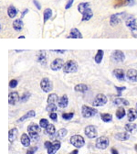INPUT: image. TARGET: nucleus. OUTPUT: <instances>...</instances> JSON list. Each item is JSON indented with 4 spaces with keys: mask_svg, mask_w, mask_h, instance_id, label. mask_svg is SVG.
Returning <instances> with one entry per match:
<instances>
[{
    "mask_svg": "<svg viewBox=\"0 0 137 154\" xmlns=\"http://www.w3.org/2000/svg\"><path fill=\"white\" fill-rule=\"evenodd\" d=\"M19 39H25V36H19Z\"/></svg>",
    "mask_w": 137,
    "mask_h": 154,
    "instance_id": "obj_55",
    "label": "nucleus"
},
{
    "mask_svg": "<svg viewBox=\"0 0 137 154\" xmlns=\"http://www.w3.org/2000/svg\"><path fill=\"white\" fill-rule=\"evenodd\" d=\"M107 102H108V98L105 95H103V94H98L95 96V98H94L92 105L93 107H102L106 105Z\"/></svg>",
    "mask_w": 137,
    "mask_h": 154,
    "instance_id": "obj_7",
    "label": "nucleus"
},
{
    "mask_svg": "<svg viewBox=\"0 0 137 154\" xmlns=\"http://www.w3.org/2000/svg\"><path fill=\"white\" fill-rule=\"evenodd\" d=\"M58 107H61V108H65L68 107V98L66 95L62 96L61 97H59L58 99Z\"/></svg>",
    "mask_w": 137,
    "mask_h": 154,
    "instance_id": "obj_20",
    "label": "nucleus"
},
{
    "mask_svg": "<svg viewBox=\"0 0 137 154\" xmlns=\"http://www.w3.org/2000/svg\"><path fill=\"white\" fill-rule=\"evenodd\" d=\"M84 132H85V135H86L89 139H95L97 137V134H98L96 127L93 126V125L87 126L86 127H85Z\"/></svg>",
    "mask_w": 137,
    "mask_h": 154,
    "instance_id": "obj_11",
    "label": "nucleus"
},
{
    "mask_svg": "<svg viewBox=\"0 0 137 154\" xmlns=\"http://www.w3.org/2000/svg\"><path fill=\"white\" fill-rule=\"evenodd\" d=\"M101 118L103 122L109 123V122H111L113 120V116L111 114H109V113H102L101 115Z\"/></svg>",
    "mask_w": 137,
    "mask_h": 154,
    "instance_id": "obj_36",
    "label": "nucleus"
},
{
    "mask_svg": "<svg viewBox=\"0 0 137 154\" xmlns=\"http://www.w3.org/2000/svg\"><path fill=\"white\" fill-rule=\"evenodd\" d=\"M98 113V110L94 107H88L86 105H84L81 107V114L82 117L85 118H89V117H92L95 115H97Z\"/></svg>",
    "mask_w": 137,
    "mask_h": 154,
    "instance_id": "obj_4",
    "label": "nucleus"
},
{
    "mask_svg": "<svg viewBox=\"0 0 137 154\" xmlns=\"http://www.w3.org/2000/svg\"><path fill=\"white\" fill-rule=\"evenodd\" d=\"M46 110L49 113H52V112H56L57 110V106L55 104H49L46 107Z\"/></svg>",
    "mask_w": 137,
    "mask_h": 154,
    "instance_id": "obj_40",
    "label": "nucleus"
},
{
    "mask_svg": "<svg viewBox=\"0 0 137 154\" xmlns=\"http://www.w3.org/2000/svg\"><path fill=\"white\" fill-rule=\"evenodd\" d=\"M29 12V9H28V8H26V9L22 12V14H21V19H23L24 18V17L26 16V14H27Z\"/></svg>",
    "mask_w": 137,
    "mask_h": 154,
    "instance_id": "obj_51",
    "label": "nucleus"
},
{
    "mask_svg": "<svg viewBox=\"0 0 137 154\" xmlns=\"http://www.w3.org/2000/svg\"><path fill=\"white\" fill-rule=\"evenodd\" d=\"M68 39H82L81 32L76 28H73L70 31V35L68 36Z\"/></svg>",
    "mask_w": 137,
    "mask_h": 154,
    "instance_id": "obj_17",
    "label": "nucleus"
},
{
    "mask_svg": "<svg viewBox=\"0 0 137 154\" xmlns=\"http://www.w3.org/2000/svg\"><path fill=\"white\" fill-rule=\"evenodd\" d=\"M52 51H54V53H65V50H53Z\"/></svg>",
    "mask_w": 137,
    "mask_h": 154,
    "instance_id": "obj_50",
    "label": "nucleus"
},
{
    "mask_svg": "<svg viewBox=\"0 0 137 154\" xmlns=\"http://www.w3.org/2000/svg\"><path fill=\"white\" fill-rule=\"evenodd\" d=\"M51 17H52V10L50 9V8H46L44 10V13H43V21L44 23H46Z\"/></svg>",
    "mask_w": 137,
    "mask_h": 154,
    "instance_id": "obj_35",
    "label": "nucleus"
},
{
    "mask_svg": "<svg viewBox=\"0 0 137 154\" xmlns=\"http://www.w3.org/2000/svg\"><path fill=\"white\" fill-rule=\"evenodd\" d=\"M70 142L72 146L76 148H82L85 145V140L83 139V137L81 135H73L71 137Z\"/></svg>",
    "mask_w": 137,
    "mask_h": 154,
    "instance_id": "obj_6",
    "label": "nucleus"
},
{
    "mask_svg": "<svg viewBox=\"0 0 137 154\" xmlns=\"http://www.w3.org/2000/svg\"><path fill=\"white\" fill-rule=\"evenodd\" d=\"M18 135H19V130L16 127H13L11 128V130H9V132H8V140H9V141L11 143H13L16 138H18Z\"/></svg>",
    "mask_w": 137,
    "mask_h": 154,
    "instance_id": "obj_18",
    "label": "nucleus"
},
{
    "mask_svg": "<svg viewBox=\"0 0 137 154\" xmlns=\"http://www.w3.org/2000/svg\"><path fill=\"white\" fill-rule=\"evenodd\" d=\"M40 126L37 125L36 123H31L28 127V132L30 137V139L33 140H38L39 139V132H40Z\"/></svg>",
    "mask_w": 137,
    "mask_h": 154,
    "instance_id": "obj_1",
    "label": "nucleus"
},
{
    "mask_svg": "<svg viewBox=\"0 0 137 154\" xmlns=\"http://www.w3.org/2000/svg\"><path fill=\"white\" fill-rule=\"evenodd\" d=\"M115 89L117 90V93H118V96H122V93L126 90V87L125 86H115Z\"/></svg>",
    "mask_w": 137,
    "mask_h": 154,
    "instance_id": "obj_44",
    "label": "nucleus"
},
{
    "mask_svg": "<svg viewBox=\"0 0 137 154\" xmlns=\"http://www.w3.org/2000/svg\"><path fill=\"white\" fill-rule=\"evenodd\" d=\"M127 117H128V120H129L130 122H133L137 118V113H136L135 109L130 108L129 110H128L127 111Z\"/></svg>",
    "mask_w": 137,
    "mask_h": 154,
    "instance_id": "obj_27",
    "label": "nucleus"
},
{
    "mask_svg": "<svg viewBox=\"0 0 137 154\" xmlns=\"http://www.w3.org/2000/svg\"><path fill=\"white\" fill-rule=\"evenodd\" d=\"M114 137H115V139H116L117 140L125 141V140H129L130 135H129V133H128L127 131H125V132H119V133L115 134Z\"/></svg>",
    "mask_w": 137,
    "mask_h": 154,
    "instance_id": "obj_24",
    "label": "nucleus"
},
{
    "mask_svg": "<svg viewBox=\"0 0 137 154\" xmlns=\"http://www.w3.org/2000/svg\"><path fill=\"white\" fill-rule=\"evenodd\" d=\"M44 146L47 149L48 154H55L61 147V143L59 140H55L53 142L51 141H45Z\"/></svg>",
    "mask_w": 137,
    "mask_h": 154,
    "instance_id": "obj_2",
    "label": "nucleus"
},
{
    "mask_svg": "<svg viewBox=\"0 0 137 154\" xmlns=\"http://www.w3.org/2000/svg\"><path fill=\"white\" fill-rule=\"evenodd\" d=\"M16 53H21V51H23L22 50H16Z\"/></svg>",
    "mask_w": 137,
    "mask_h": 154,
    "instance_id": "obj_54",
    "label": "nucleus"
},
{
    "mask_svg": "<svg viewBox=\"0 0 137 154\" xmlns=\"http://www.w3.org/2000/svg\"><path fill=\"white\" fill-rule=\"evenodd\" d=\"M33 3H34V5L36 6V7L38 8L39 10H40V9H41V5L39 4V2H38L37 0H33Z\"/></svg>",
    "mask_w": 137,
    "mask_h": 154,
    "instance_id": "obj_49",
    "label": "nucleus"
},
{
    "mask_svg": "<svg viewBox=\"0 0 137 154\" xmlns=\"http://www.w3.org/2000/svg\"><path fill=\"white\" fill-rule=\"evenodd\" d=\"M111 60L115 63H121L125 61V54L123 53V51L120 50H115L113 51L112 55H111Z\"/></svg>",
    "mask_w": 137,
    "mask_h": 154,
    "instance_id": "obj_5",
    "label": "nucleus"
},
{
    "mask_svg": "<svg viewBox=\"0 0 137 154\" xmlns=\"http://www.w3.org/2000/svg\"><path fill=\"white\" fill-rule=\"evenodd\" d=\"M19 101H20V97H19V93L18 92H11L9 94V96H8V103H9V105L14 106Z\"/></svg>",
    "mask_w": 137,
    "mask_h": 154,
    "instance_id": "obj_13",
    "label": "nucleus"
},
{
    "mask_svg": "<svg viewBox=\"0 0 137 154\" xmlns=\"http://www.w3.org/2000/svg\"><path fill=\"white\" fill-rule=\"evenodd\" d=\"M125 115H126L125 109H124L123 107H120L118 108V110L116 111V117H117L118 119H122V118L124 117Z\"/></svg>",
    "mask_w": 137,
    "mask_h": 154,
    "instance_id": "obj_37",
    "label": "nucleus"
},
{
    "mask_svg": "<svg viewBox=\"0 0 137 154\" xmlns=\"http://www.w3.org/2000/svg\"><path fill=\"white\" fill-rule=\"evenodd\" d=\"M36 116V112L34 110H30V111H29V112H27L26 113L24 116H22L19 120H18V122H23V121H25V120H27V119H29V118H30V117H34Z\"/></svg>",
    "mask_w": 137,
    "mask_h": 154,
    "instance_id": "obj_28",
    "label": "nucleus"
},
{
    "mask_svg": "<svg viewBox=\"0 0 137 154\" xmlns=\"http://www.w3.org/2000/svg\"><path fill=\"white\" fill-rule=\"evenodd\" d=\"M13 29L16 30V31H21L23 30V27H24V23L22 21V19H16L13 21Z\"/></svg>",
    "mask_w": 137,
    "mask_h": 154,
    "instance_id": "obj_19",
    "label": "nucleus"
},
{
    "mask_svg": "<svg viewBox=\"0 0 137 154\" xmlns=\"http://www.w3.org/2000/svg\"><path fill=\"white\" fill-rule=\"evenodd\" d=\"M68 134V130L66 128H61L58 132H56L53 136L50 137V139H58V140H61L64 137Z\"/></svg>",
    "mask_w": 137,
    "mask_h": 154,
    "instance_id": "obj_21",
    "label": "nucleus"
},
{
    "mask_svg": "<svg viewBox=\"0 0 137 154\" xmlns=\"http://www.w3.org/2000/svg\"><path fill=\"white\" fill-rule=\"evenodd\" d=\"M103 56H104V53L102 50H97V53L95 54V57H94V61L97 64H100L102 61V59H103Z\"/></svg>",
    "mask_w": 137,
    "mask_h": 154,
    "instance_id": "obj_31",
    "label": "nucleus"
},
{
    "mask_svg": "<svg viewBox=\"0 0 137 154\" xmlns=\"http://www.w3.org/2000/svg\"><path fill=\"white\" fill-rule=\"evenodd\" d=\"M20 141H21V144L23 145L24 147H29V145H30V137H29V135L23 133L21 135Z\"/></svg>",
    "mask_w": 137,
    "mask_h": 154,
    "instance_id": "obj_25",
    "label": "nucleus"
},
{
    "mask_svg": "<svg viewBox=\"0 0 137 154\" xmlns=\"http://www.w3.org/2000/svg\"><path fill=\"white\" fill-rule=\"evenodd\" d=\"M49 117L51 120H53V121H57V118H58V116L55 112H52V113H50L49 114Z\"/></svg>",
    "mask_w": 137,
    "mask_h": 154,
    "instance_id": "obj_48",
    "label": "nucleus"
},
{
    "mask_svg": "<svg viewBox=\"0 0 137 154\" xmlns=\"http://www.w3.org/2000/svg\"><path fill=\"white\" fill-rule=\"evenodd\" d=\"M111 153L112 154H119L118 150L115 148H112V150H111Z\"/></svg>",
    "mask_w": 137,
    "mask_h": 154,
    "instance_id": "obj_52",
    "label": "nucleus"
},
{
    "mask_svg": "<svg viewBox=\"0 0 137 154\" xmlns=\"http://www.w3.org/2000/svg\"><path fill=\"white\" fill-rule=\"evenodd\" d=\"M31 97V94L29 92H25L23 93L22 96L20 97V102L21 103H26L27 101H29V99Z\"/></svg>",
    "mask_w": 137,
    "mask_h": 154,
    "instance_id": "obj_39",
    "label": "nucleus"
},
{
    "mask_svg": "<svg viewBox=\"0 0 137 154\" xmlns=\"http://www.w3.org/2000/svg\"><path fill=\"white\" fill-rule=\"evenodd\" d=\"M49 125V120H48V119H46V118H42V119H40V121H39V126H40L41 127L46 128Z\"/></svg>",
    "mask_w": 137,
    "mask_h": 154,
    "instance_id": "obj_42",
    "label": "nucleus"
},
{
    "mask_svg": "<svg viewBox=\"0 0 137 154\" xmlns=\"http://www.w3.org/2000/svg\"><path fill=\"white\" fill-rule=\"evenodd\" d=\"M113 103H114V105L115 106H119V107H121V106H129L130 105V103L128 100L121 97V96H119V97H116L114 100H113Z\"/></svg>",
    "mask_w": 137,
    "mask_h": 154,
    "instance_id": "obj_23",
    "label": "nucleus"
},
{
    "mask_svg": "<svg viewBox=\"0 0 137 154\" xmlns=\"http://www.w3.org/2000/svg\"><path fill=\"white\" fill-rule=\"evenodd\" d=\"M38 150V147H31L27 150V154H35V152Z\"/></svg>",
    "mask_w": 137,
    "mask_h": 154,
    "instance_id": "obj_45",
    "label": "nucleus"
},
{
    "mask_svg": "<svg viewBox=\"0 0 137 154\" xmlns=\"http://www.w3.org/2000/svg\"><path fill=\"white\" fill-rule=\"evenodd\" d=\"M130 30H131V34H132V36H133V38L137 39V26H136V27H134V28L130 29Z\"/></svg>",
    "mask_w": 137,
    "mask_h": 154,
    "instance_id": "obj_46",
    "label": "nucleus"
},
{
    "mask_svg": "<svg viewBox=\"0 0 137 154\" xmlns=\"http://www.w3.org/2000/svg\"><path fill=\"white\" fill-rule=\"evenodd\" d=\"M126 14L124 12L123 13H118V14H113L111 16L110 18V25L113 26V27H115L118 24H120L123 20V16H125Z\"/></svg>",
    "mask_w": 137,
    "mask_h": 154,
    "instance_id": "obj_9",
    "label": "nucleus"
},
{
    "mask_svg": "<svg viewBox=\"0 0 137 154\" xmlns=\"http://www.w3.org/2000/svg\"><path fill=\"white\" fill-rule=\"evenodd\" d=\"M93 17V12L91 8H88V9L85 10L82 13V18H81V21H89L91 18Z\"/></svg>",
    "mask_w": 137,
    "mask_h": 154,
    "instance_id": "obj_26",
    "label": "nucleus"
},
{
    "mask_svg": "<svg viewBox=\"0 0 137 154\" xmlns=\"http://www.w3.org/2000/svg\"><path fill=\"white\" fill-rule=\"evenodd\" d=\"M45 134L49 135V137L53 136L55 133H56V127L53 124H49L46 128H45Z\"/></svg>",
    "mask_w": 137,
    "mask_h": 154,
    "instance_id": "obj_33",
    "label": "nucleus"
},
{
    "mask_svg": "<svg viewBox=\"0 0 137 154\" xmlns=\"http://www.w3.org/2000/svg\"><path fill=\"white\" fill-rule=\"evenodd\" d=\"M47 53L44 50H40L39 54L37 55V61L39 63H40L41 65H46L47 64Z\"/></svg>",
    "mask_w": 137,
    "mask_h": 154,
    "instance_id": "obj_14",
    "label": "nucleus"
},
{
    "mask_svg": "<svg viewBox=\"0 0 137 154\" xmlns=\"http://www.w3.org/2000/svg\"><path fill=\"white\" fill-rule=\"evenodd\" d=\"M125 24H126V26L129 29L134 28V27H136V26H137L136 19H135L134 17H133V16L127 17V18L125 19Z\"/></svg>",
    "mask_w": 137,
    "mask_h": 154,
    "instance_id": "obj_22",
    "label": "nucleus"
},
{
    "mask_svg": "<svg viewBox=\"0 0 137 154\" xmlns=\"http://www.w3.org/2000/svg\"><path fill=\"white\" fill-rule=\"evenodd\" d=\"M135 111H136V113H137V103H136V106H135Z\"/></svg>",
    "mask_w": 137,
    "mask_h": 154,
    "instance_id": "obj_56",
    "label": "nucleus"
},
{
    "mask_svg": "<svg viewBox=\"0 0 137 154\" xmlns=\"http://www.w3.org/2000/svg\"><path fill=\"white\" fill-rule=\"evenodd\" d=\"M109 143H110V141H109V139L107 138V137L102 136V137H100V138H98L96 140L95 145L99 150H105L109 146Z\"/></svg>",
    "mask_w": 137,
    "mask_h": 154,
    "instance_id": "obj_10",
    "label": "nucleus"
},
{
    "mask_svg": "<svg viewBox=\"0 0 137 154\" xmlns=\"http://www.w3.org/2000/svg\"><path fill=\"white\" fill-rule=\"evenodd\" d=\"M18 84H19V82L18 81H16V79H12L9 82V87L10 88H16V86H18Z\"/></svg>",
    "mask_w": 137,
    "mask_h": 154,
    "instance_id": "obj_43",
    "label": "nucleus"
},
{
    "mask_svg": "<svg viewBox=\"0 0 137 154\" xmlns=\"http://www.w3.org/2000/svg\"><path fill=\"white\" fill-rule=\"evenodd\" d=\"M88 8H91V4L90 2H82L81 4L78 5V11L80 13H83L86 9H88Z\"/></svg>",
    "mask_w": 137,
    "mask_h": 154,
    "instance_id": "obj_34",
    "label": "nucleus"
},
{
    "mask_svg": "<svg viewBox=\"0 0 137 154\" xmlns=\"http://www.w3.org/2000/svg\"><path fill=\"white\" fill-rule=\"evenodd\" d=\"M124 128H125V130H126L127 132L135 133V132L137 131V125L134 124V123H131V122H130V123H128V124L125 125Z\"/></svg>",
    "mask_w": 137,
    "mask_h": 154,
    "instance_id": "obj_32",
    "label": "nucleus"
},
{
    "mask_svg": "<svg viewBox=\"0 0 137 154\" xmlns=\"http://www.w3.org/2000/svg\"><path fill=\"white\" fill-rule=\"evenodd\" d=\"M74 117V113H63L62 114V118L64 120H71L72 119V117Z\"/></svg>",
    "mask_w": 137,
    "mask_h": 154,
    "instance_id": "obj_41",
    "label": "nucleus"
},
{
    "mask_svg": "<svg viewBox=\"0 0 137 154\" xmlns=\"http://www.w3.org/2000/svg\"><path fill=\"white\" fill-rule=\"evenodd\" d=\"M73 2H74V0H68V2L65 6V9H68V8H71L73 5Z\"/></svg>",
    "mask_w": 137,
    "mask_h": 154,
    "instance_id": "obj_47",
    "label": "nucleus"
},
{
    "mask_svg": "<svg viewBox=\"0 0 137 154\" xmlns=\"http://www.w3.org/2000/svg\"><path fill=\"white\" fill-rule=\"evenodd\" d=\"M19 13V10L14 6H9L7 8V15L10 19H15L16 14Z\"/></svg>",
    "mask_w": 137,
    "mask_h": 154,
    "instance_id": "obj_30",
    "label": "nucleus"
},
{
    "mask_svg": "<svg viewBox=\"0 0 137 154\" xmlns=\"http://www.w3.org/2000/svg\"><path fill=\"white\" fill-rule=\"evenodd\" d=\"M58 96L56 95V94H50V95H49L48 96V99H47V103L48 105L49 104H55V103L58 101Z\"/></svg>",
    "mask_w": 137,
    "mask_h": 154,
    "instance_id": "obj_38",
    "label": "nucleus"
},
{
    "mask_svg": "<svg viewBox=\"0 0 137 154\" xmlns=\"http://www.w3.org/2000/svg\"><path fill=\"white\" fill-rule=\"evenodd\" d=\"M78 152H79L78 150H72L70 154H78Z\"/></svg>",
    "mask_w": 137,
    "mask_h": 154,
    "instance_id": "obj_53",
    "label": "nucleus"
},
{
    "mask_svg": "<svg viewBox=\"0 0 137 154\" xmlns=\"http://www.w3.org/2000/svg\"><path fill=\"white\" fill-rule=\"evenodd\" d=\"M65 63L62 59L61 58H57L54 61L50 63V69L52 71H59L61 69H62L64 66Z\"/></svg>",
    "mask_w": 137,
    "mask_h": 154,
    "instance_id": "obj_12",
    "label": "nucleus"
},
{
    "mask_svg": "<svg viewBox=\"0 0 137 154\" xmlns=\"http://www.w3.org/2000/svg\"><path fill=\"white\" fill-rule=\"evenodd\" d=\"M113 74L115 78L119 81H124L125 80V73L123 69H114L113 71Z\"/></svg>",
    "mask_w": 137,
    "mask_h": 154,
    "instance_id": "obj_16",
    "label": "nucleus"
},
{
    "mask_svg": "<svg viewBox=\"0 0 137 154\" xmlns=\"http://www.w3.org/2000/svg\"><path fill=\"white\" fill-rule=\"evenodd\" d=\"M126 77L130 82L137 83V70L135 69H129L126 73Z\"/></svg>",
    "mask_w": 137,
    "mask_h": 154,
    "instance_id": "obj_15",
    "label": "nucleus"
},
{
    "mask_svg": "<svg viewBox=\"0 0 137 154\" xmlns=\"http://www.w3.org/2000/svg\"><path fill=\"white\" fill-rule=\"evenodd\" d=\"M74 90L79 93H86L89 90V87H88V85L85 83H79V84L75 85Z\"/></svg>",
    "mask_w": 137,
    "mask_h": 154,
    "instance_id": "obj_29",
    "label": "nucleus"
},
{
    "mask_svg": "<svg viewBox=\"0 0 137 154\" xmlns=\"http://www.w3.org/2000/svg\"><path fill=\"white\" fill-rule=\"evenodd\" d=\"M78 68H79L78 63L75 61H73V60H70V61L65 63L62 68V71L64 72V73H73L78 71Z\"/></svg>",
    "mask_w": 137,
    "mask_h": 154,
    "instance_id": "obj_3",
    "label": "nucleus"
},
{
    "mask_svg": "<svg viewBox=\"0 0 137 154\" xmlns=\"http://www.w3.org/2000/svg\"><path fill=\"white\" fill-rule=\"evenodd\" d=\"M40 87L44 93H49L53 89V83L48 77H45L40 81Z\"/></svg>",
    "mask_w": 137,
    "mask_h": 154,
    "instance_id": "obj_8",
    "label": "nucleus"
}]
</instances>
